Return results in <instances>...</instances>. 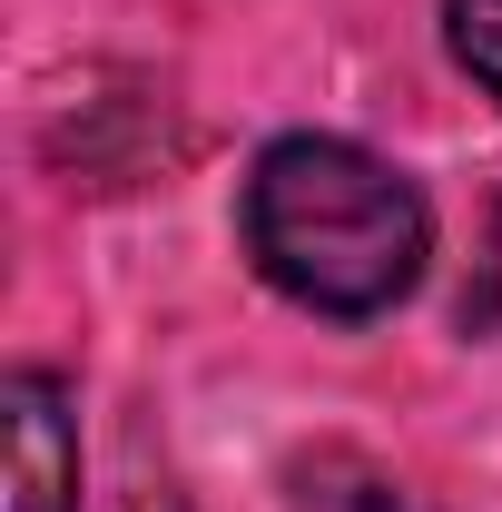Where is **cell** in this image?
<instances>
[{
    "mask_svg": "<svg viewBox=\"0 0 502 512\" xmlns=\"http://www.w3.org/2000/svg\"><path fill=\"white\" fill-rule=\"evenodd\" d=\"M247 256L315 316H384L414 296L434 217L404 168L355 138H276L247 178Z\"/></svg>",
    "mask_w": 502,
    "mask_h": 512,
    "instance_id": "obj_1",
    "label": "cell"
},
{
    "mask_svg": "<svg viewBox=\"0 0 502 512\" xmlns=\"http://www.w3.org/2000/svg\"><path fill=\"white\" fill-rule=\"evenodd\" d=\"M463 316L502 325V197H493V227H483V266H473V296H463Z\"/></svg>",
    "mask_w": 502,
    "mask_h": 512,
    "instance_id": "obj_4",
    "label": "cell"
},
{
    "mask_svg": "<svg viewBox=\"0 0 502 512\" xmlns=\"http://www.w3.org/2000/svg\"><path fill=\"white\" fill-rule=\"evenodd\" d=\"M443 30H453V60L502 99V0H443Z\"/></svg>",
    "mask_w": 502,
    "mask_h": 512,
    "instance_id": "obj_3",
    "label": "cell"
},
{
    "mask_svg": "<svg viewBox=\"0 0 502 512\" xmlns=\"http://www.w3.org/2000/svg\"><path fill=\"white\" fill-rule=\"evenodd\" d=\"M10 512H79V434L50 375H10Z\"/></svg>",
    "mask_w": 502,
    "mask_h": 512,
    "instance_id": "obj_2",
    "label": "cell"
}]
</instances>
